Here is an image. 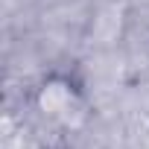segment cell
<instances>
[{
    "mask_svg": "<svg viewBox=\"0 0 149 149\" xmlns=\"http://www.w3.org/2000/svg\"><path fill=\"white\" fill-rule=\"evenodd\" d=\"M35 108L61 129H76L88 117V102L82 88L67 76H50L35 91Z\"/></svg>",
    "mask_w": 149,
    "mask_h": 149,
    "instance_id": "1",
    "label": "cell"
}]
</instances>
